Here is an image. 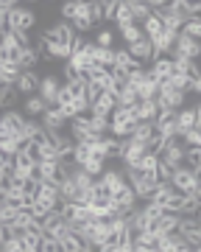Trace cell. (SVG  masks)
<instances>
[{"mask_svg": "<svg viewBox=\"0 0 201 252\" xmlns=\"http://www.w3.org/2000/svg\"><path fill=\"white\" fill-rule=\"evenodd\" d=\"M176 137H182L187 129H201V109L199 104H193V107H179L176 109Z\"/></svg>", "mask_w": 201, "mask_h": 252, "instance_id": "6da1fadb", "label": "cell"}, {"mask_svg": "<svg viewBox=\"0 0 201 252\" xmlns=\"http://www.w3.org/2000/svg\"><path fill=\"white\" fill-rule=\"evenodd\" d=\"M168 182H171L176 190L184 193V190H190L193 185H201V171H193V168H187L182 162V165H176L174 171H171V180Z\"/></svg>", "mask_w": 201, "mask_h": 252, "instance_id": "7a4b0ae2", "label": "cell"}, {"mask_svg": "<svg viewBox=\"0 0 201 252\" xmlns=\"http://www.w3.org/2000/svg\"><path fill=\"white\" fill-rule=\"evenodd\" d=\"M146 143H140L134 137H126L123 143V152H120V160H123V168H140V162L146 157Z\"/></svg>", "mask_w": 201, "mask_h": 252, "instance_id": "3957f363", "label": "cell"}, {"mask_svg": "<svg viewBox=\"0 0 201 252\" xmlns=\"http://www.w3.org/2000/svg\"><path fill=\"white\" fill-rule=\"evenodd\" d=\"M39 230H42V235H50V238H62L64 233H70V221H64L62 213H56V210H50L48 216L39 219Z\"/></svg>", "mask_w": 201, "mask_h": 252, "instance_id": "277c9868", "label": "cell"}, {"mask_svg": "<svg viewBox=\"0 0 201 252\" xmlns=\"http://www.w3.org/2000/svg\"><path fill=\"white\" fill-rule=\"evenodd\" d=\"M34 26H37V14L31 9H23V6L9 9V28L11 31H34Z\"/></svg>", "mask_w": 201, "mask_h": 252, "instance_id": "5b68a950", "label": "cell"}, {"mask_svg": "<svg viewBox=\"0 0 201 252\" xmlns=\"http://www.w3.org/2000/svg\"><path fill=\"white\" fill-rule=\"evenodd\" d=\"M59 87H62V81H59V76H53V73H48V76H42V79H39L37 95H39L42 101H45L48 107H53V104H56V93H59Z\"/></svg>", "mask_w": 201, "mask_h": 252, "instance_id": "8992f818", "label": "cell"}, {"mask_svg": "<svg viewBox=\"0 0 201 252\" xmlns=\"http://www.w3.org/2000/svg\"><path fill=\"white\" fill-rule=\"evenodd\" d=\"M184 95H187V93H179V90H174V87H168V84H159L156 104H159V107H168V109H179V107H184Z\"/></svg>", "mask_w": 201, "mask_h": 252, "instance_id": "52a82bcc", "label": "cell"}, {"mask_svg": "<svg viewBox=\"0 0 201 252\" xmlns=\"http://www.w3.org/2000/svg\"><path fill=\"white\" fill-rule=\"evenodd\" d=\"M37 177L42 182H62V162L59 160H37Z\"/></svg>", "mask_w": 201, "mask_h": 252, "instance_id": "ba28073f", "label": "cell"}, {"mask_svg": "<svg viewBox=\"0 0 201 252\" xmlns=\"http://www.w3.org/2000/svg\"><path fill=\"white\" fill-rule=\"evenodd\" d=\"M39 124L45 126L48 132H62L67 126V118L59 112V107H45V112L39 115Z\"/></svg>", "mask_w": 201, "mask_h": 252, "instance_id": "9c48e42d", "label": "cell"}, {"mask_svg": "<svg viewBox=\"0 0 201 252\" xmlns=\"http://www.w3.org/2000/svg\"><path fill=\"white\" fill-rule=\"evenodd\" d=\"M39 79H42V76L31 67V70L20 73V79L14 81V87H17L20 95H34V93H37V87H39Z\"/></svg>", "mask_w": 201, "mask_h": 252, "instance_id": "30bf717a", "label": "cell"}, {"mask_svg": "<svg viewBox=\"0 0 201 252\" xmlns=\"http://www.w3.org/2000/svg\"><path fill=\"white\" fill-rule=\"evenodd\" d=\"M126 51L134 56L140 64H148V62H151V56H154V45H151V39H148V36H140L137 42L126 45Z\"/></svg>", "mask_w": 201, "mask_h": 252, "instance_id": "8fae6325", "label": "cell"}, {"mask_svg": "<svg viewBox=\"0 0 201 252\" xmlns=\"http://www.w3.org/2000/svg\"><path fill=\"white\" fill-rule=\"evenodd\" d=\"M100 185H103V190H106V193H115V190H120L123 188V185H126V177H123V171H115V168H103V171H100Z\"/></svg>", "mask_w": 201, "mask_h": 252, "instance_id": "7c38bea8", "label": "cell"}, {"mask_svg": "<svg viewBox=\"0 0 201 252\" xmlns=\"http://www.w3.org/2000/svg\"><path fill=\"white\" fill-rule=\"evenodd\" d=\"M14 174L28 180V177H37V160H31L25 152H17L14 154Z\"/></svg>", "mask_w": 201, "mask_h": 252, "instance_id": "4fadbf2b", "label": "cell"}, {"mask_svg": "<svg viewBox=\"0 0 201 252\" xmlns=\"http://www.w3.org/2000/svg\"><path fill=\"white\" fill-rule=\"evenodd\" d=\"M199 39H190V36H184L179 34L176 36V42H174V54L179 56H190V59H199Z\"/></svg>", "mask_w": 201, "mask_h": 252, "instance_id": "5bb4252c", "label": "cell"}, {"mask_svg": "<svg viewBox=\"0 0 201 252\" xmlns=\"http://www.w3.org/2000/svg\"><path fill=\"white\" fill-rule=\"evenodd\" d=\"M134 112H137V121H154L156 112H159V104H156V98H143L137 101Z\"/></svg>", "mask_w": 201, "mask_h": 252, "instance_id": "9a60e30c", "label": "cell"}, {"mask_svg": "<svg viewBox=\"0 0 201 252\" xmlns=\"http://www.w3.org/2000/svg\"><path fill=\"white\" fill-rule=\"evenodd\" d=\"M45 101L39 98L37 93L34 95H25V101H23V112H25V118H39L42 112H45Z\"/></svg>", "mask_w": 201, "mask_h": 252, "instance_id": "2e32d148", "label": "cell"}, {"mask_svg": "<svg viewBox=\"0 0 201 252\" xmlns=\"http://www.w3.org/2000/svg\"><path fill=\"white\" fill-rule=\"evenodd\" d=\"M0 118H3V121L14 129V132H20V129L25 126V121H28L25 112H17V107H14V109H0Z\"/></svg>", "mask_w": 201, "mask_h": 252, "instance_id": "e0dca14e", "label": "cell"}, {"mask_svg": "<svg viewBox=\"0 0 201 252\" xmlns=\"http://www.w3.org/2000/svg\"><path fill=\"white\" fill-rule=\"evenodd\" d=\"M137 59H134V56L128 54L126 48H115V64H112V67H123V70H134V67H137Z\"/></svg>", "mask_w": 201, "mask_h": 252, "instance_id": "ac0fdd59", "label": "cell"}, {"mask_svg": "<svg viewBox=\"0 0 201 252\" xmlns=\"http://www.w3.org/2000/svg\"><path fill=\"white\" fill-rule=\"evenodd\" d=\"M112 23L118 28L128 26V23H134V14H131V6H128L126 0H120L118 3V9H115V17H112Z\"/></svg>", "mask_w": 201, "mask_h": 252, "instance_id": "d6986e66", "label": "cell"}, {"mask_svg": "<svg viewBox=\"0 0 201 252\" xmlns=\"http://www.w3.org/2000/svg\"><path fill=\"white\" fill-rule=\"evenodd\" d=\"M20 104V93L14 84H6L3 93H0V109H14Z\"/></svg>", "mask_w": 201, "mask_h": 252, "instance_id": "ffe728a7", "label": "cell"}, {"mask_svg": "<svg viewBox=\"0 0 201 252\" xmlns=\"http://www.w3.org/2000/svg\"><path fill=\"white\" fill-rule=\"evenodd\" d=\"M140 28H143V36L154 39V36L159 34V31H162V20H159V17L154 14V11H151V14H148V17L143 20V23H140Z\"/></svg>", "mask_w": 201, "mask_h": 252, "instance_id": "44dd1931", "label": "cell"}, {"mask_svg": "<svg viewBox=\"0 0 201 252\" xmlns=\"http://www.w3.org/2000/svg\"><path fill=\"white\" fill-rule=\"evenodd\" d=\"M67 64H70V67H75L78 73H87L92 67V59L84 54V51H73V54L67 56Z\"/></svg>", "mask_w": 201, "mask_h": 252, "instance_id": "7402d4cb", "label": "cell"}, {"mask_svg": "<svg viewBox=\"0 0 201 252\" xmlns=\"http://www.w3.org/2000/svg\"><path fill=\"white\" fill-rule=\"evenodd\" d=\"M20 238H23L25 252H39V244H42V233H39V230H23Z\"/></svg>", "mask_w": 201, "mask_h": 252, "instance_id": "603a6c76", "label": "cell"}, {"mask_svg": "<svg viewBox=\"0 0 201 252\" xmlns=\"http://www.w3.org/2000/svg\"><path fill=\"white\" fill-rule=\"evenodd\" d=\"M156 93H159V81L151 79V73H148L146 81L137 87V95H140V101H143V98H156Z\"/></svg>", "mask_w": 201, "mask_h": 252, "instance_id": "cb8c5ba5", "label": "cell"}, {"mask_svg": "<svg viewBox=\"0 0 201 252\" xmlns=\"http://www.w3.org/2000/svg\"><path fill=\"white\" fill-rule=\"evenodd\" d=\"M78 168H81V171H87L90 177H100V171L106 168V160H100V157H92V154H90V157L78 165Z\"/></svg>", "mask_w": 201, "mask_h": 252, "instance_id": "d4e9b609", "label": "cell"}, {"mask_svg": "<svg viewBox=\"0 0 201 252\" xmlns=\"http://www.w3.org/2000/svg\"><path fill=\"white\" fill-rule=\"evenodd\" d=\"M53 31H56V39L59 42H64V45H70L73 42V36H75V28L67 23V20H62V23H56L53 26Z\"/></svg>", "mask_w": 201, "mask_h": 252, "instance_id": "484cf974", "label": "cell"}, {"mask_svg": "<svg viewBox=\"0 0 201 252\" xmlns=\"http://www.w3.org/2000/svg\"><path fill=\"white\" fill-rule=\"evenodd\" d=\"M20 54H23L20 45H3L0 48V62L3 64H17L20 67Z\"/></svg>", "mask_w": 201, "mask_h": 252, "instance_id": "4316f807", "label": "cell"}, {"mask_svg": "<svg viewBox=\"0 0 201 252\" xmlns=\"http://www.w3.org/2000/svg\"><path fill=\"white\" fill-rule=\"evenodd\" d=\"M184 165L193 171H201V149L199 146H184Z\"/></svg>", "mask_w": 201, "mask_h": 252, "instance_id": "83f0119b", "label": "cell"}, {"mask_svg": "<svg viewBox=\"0 0 201 252\" xmlns=\"http://www.w3.org/2000/svg\"><path fill=\"white\" fill-rule=\"evenodd\" d=\"M179 34L190 36V39H199V36H201V20H199V14H193V17L184 20V26H182Z\"/></svg>", "mask_w": 201, "mask_h": 252, "instance_id": "f1b7e54d", "label": "cell"}, {"mask_svg": "<svg viewBox=\"0 0 201 252\" xmlns=\"http://www.w3.org/2000/svg\"><path fill=\"white\" fill-rule=\"evenodd\" d=\"M126 3L131 6V14H134V23H137V26L148 17V14H151V6L143 3V0H126Z\"/></svg>", "mask_w": 201, "mask_h": 252, "instance_id": "f546056e", "label": "cell"}, {"mask_svg": "<svg viewBox=\"0 0 201 252\" xmlns=\"http://www.w3.org/2000/svg\"><path fill=\"white\" fill-rule=\"evenodd\" d=\"M118 31H120V36H123V42H126V45H131V42H137L140 36H143V28H140L137 23H128V26L118 28Z\"/></svg>", "mask_w": 201, "mask_h": 252, "instance_id": "4dcf8cb0", "label": "cell"}, {"mask_svg": "<svg viewBox=\"0 0 201 252\" xmlns=\"http://www.w3.org/2000/svg\"><path fill=\"white\" fill-rule=\"evenodd\" d=\"M137 101H140L137 90H134V87H128V84H123V90L118 93V104H120V107H134Z\"/></svg>", "mask_w": 201, "mask_h": 252, "instance_id": "1f68e13d", "label": "cell"}, {"mask_svg": "<svg viewBox=\"0 0 201 252\" xmlns=\"http://www.w3.org/2000/svg\"><path fill=\"white\" fill-rule=\"evenodd\" d=\"M75 193H78V185L73 182V177H64V180L59 182V196L67 199V202H73Z\"/></svg>", "mask_w": 201, "mask_h": 252, "instance_id": "d6a6232c", "label": "cell"}, {"mask_svg": "<svg viewBox=\"0 0 201 252\" xmlns=\"http://www.w3.org/2000/svg\"><path fill=\"white\" fill-rule=\"evenodd\" d=\"M20 67L17 64H3L0 62V81H3V84H14V81L20 79Z\"/></svg>", "mask_w": 201, "mask_h": 252, "instance_id": "836d02e7", "label": "cell"}, {"mask_svg": "<svg viewBox=\"0 0 201 252\" xmlns=\"http://www.w3.org/2000/svg\"><path fill=\"white\" fill-rule=\"evenodd\" d=\"M0 252H25V247H23V238H20V233H9V238L0 244Z\"/></svg>", "mask_w": 201, "mask_h": 252, "instance_id": "e575fe53", "label": "cell"}, {"mask_svg": "<svg viewBox=\"0 0 201 252\" xmlns=\"http://www.w3.org/2000/svg\"><path fill=\"white\" fill-rule=\"evenodd\" d=\"M187 81H190V79H187L184 73H171L165 84H168V87H174V90H179V93H187Z\"/></svg>", "mask_w": 201, "mask_h": 252, "instance_id": "d590c367", "label": "cell"}, {"mask_svg": "<svg viewBox=\"0 0 201 252\" xmlns=\"http://www.w3.org/2000/svg\"><path fill=\"white\" fill-rule=\"evenodd\" d=\"M59 14H62V20H75L78 17V0H64L62 3V9H59Z\"/></svg>", "mask_w": 201, "mask_h": 252, "instance_id": "8d00e7d4", "label": "cell"}, {"mask_svg": "<svg viewBox=\"0 0 201 252\" xmlns=\"http://www.w3.org/2000/svg\"><path fill=\"white\" fill-rule=\"evenodd\" d=\"M90 20L95 26L103 23V0H90Z\"/></svg>", "mask_w": 201, "mask_h": 252, "instance_id": "74e56055", "label": "cell"}, {"mask_svg": "<svg viewBox=\"0 0 201 252\" xmlns=\"http://www.w3.org/2000/svg\"><path fill=\"white\" fill-rule=\"evenodd\" d=\"M70 26L75 28V34H87V31L95 28V23H92L90 17H78V20H70Z\"/></svg>", "mask_w": 201, "mask_h": 252, "instance_id": "f35d334b", "label": "cell"}, {"mask_svg": "<svg viewBox=\"0 0 201 252\" xmlns=\"http://www.w3.org/2000/svg\"><path fill=\"white\" fill-rule=\"evenodd\" d=\"M115 42V34L106 31V28H98V34H95V45H103V48H112Z\"/></svg>", "mask_w": 201, "mask_h": 252, "instance_id": "ab89813d", "label": "cell"}, {"mask_svg": "<svg viewBox=\"0 0 201 252\" xmlns=\"http://www.w3.org/2000/svg\"><path fill=\"white\" fill-rule=\"evenodd\" d=\"M39 160H59V152H56V146L50 140L39 146Z\"/></svg>", "mask_w": 201, "mask_h": 252, "instance_id": "60d3db41", "label": "cell"}, {"mask_svg": "<svg viewBox=\"0 0 201 252\" xmlns=\"http://www.w3.org/2000/svg\"><path fill=\"white\" fill-rule=\"evenodd\" d=\"M179 140H182L184 146H199L201 143V129H187Z\"/></svg>", "mask_w": 201, "mask_h": 252, "instance_id": "b9f144b4", "label": "cell"}, {"mask_svg": "<svg viewBox=\"0 0 201 252\" xmlns=\"http://www.w3.org/2000/svg\"><path fill=\"white\" fill-rule=\"evenodd\" d=\"M171 171H174V168H171V165H168V162H156V171H154V177H156V182H168L171 180Z\"/></svg>", "mask_w": 201, "mask_h": 252, "instance_id": "7bdbcfd3", "label": "cell"}, {"mask_svg": "<svg viewBox=\"0 0 201 252\" xmlns=\"http://www.w3.org/2000/svg\"><path fill=\"white\" fill-rule=\"evenodd\" d=\"M75 210H78V205H75V202H67V199H64V205H62V210H59V213H62L64 221H75Z\"/></svg>", "mask_w": 201, "mask_h": 252, "instance_id": "ee69618b", "label": "cell"}, {"mask_svg": "<svg viewBox=\"0 0 201 252\" xmlns=\"http://www.w3.org/2000/svg\"><path fill=\"white\" fill-rule=\"evenodd\" d=\"M70 101H73V93L67 90V84H62L59 93H56V104L53 107H64V104H70Z\"/></svg>", "mask_w": 201, "mask_h": 252, "instance_id": "f6af8a7d", "label": "cell"}, {"mask_svg": "<svg viewBox=\"0 0 201 252\" xmlns=\"http://www.w3.org/2000/svg\"><path fill=\"white\" fill-rule=\"evenodd\" d=\"M0 152H3V154H17L20 152L14 135H11V137H0Z\"/></svg>", "mask_w": 201, "mask_h": 252, "instance_id": "bcb514c9", "label": "cell"}, {"mask_svg": "<svg viewBox=\"0 0 201 252\" xmlns=\"http://www.w3.org/2000/svg\"><path fill=\"white\" fill-rule=\"evenodd\" d=\"M87 157H90V146H87V143H75V157H73L75 165H81Z\"/></svg>", "mask_w": 201, "mask_h": 252, "instance_id": "7dc6e473", "label": "cell"}, {"mask_svg": "<svg viewBox=\"0 0 201 252\" xmlns=\"http://www.w3.org/2000/svg\"><path fill=\"white\" fill-rule=\"evenodd\" d=\"M64 79H67V81H81V79H84V73H78L75 67H70V64L64 62Z\"/></svg>", "mask_w": 201, "mask_h": 252, "instance_id": "c3c4849f", "label": "cell"}, {"mask_svg": "<svg viewBox=\"0 0 201 252\" xmlns=\"http://www.w3.org/2000/svg\"><path fill=\"white\" fill-rule=\"evenodd\" d=\"M187 93L199 95V93H201V79H190V81H187Z\"/></svg>", "mask_w": 201, "mask_h": 252, "instance_id": "681fc988", "label": "cell"}, {"mask_svg": "<svg viewBox=\"0 0 201 252\" xmlns=\"http://www.w3.org/2000/svg\"><path fill=\"white\" fill-rule=\"evenodd\" d=\"M11 135H14V129H11V126L0 118V137H11Z\"/></svg>", "mask_w": 201, "mask_h": 252, "instance_id": "f907efd6", "label": "cell"}, {"mask_svg": "<svg viewBox=\"0 0 201 252\" xmlns=\"http://www.w3.org/2000/svg\"><path fill=\"white\" fill-rule=\"evenodd\" d=\"M187 79H201V73H199V62H193L190 67H187Z\"/></svg>", "mask_w": 201, "mask_h": 252, "instance_id": "816d5d0a", "label": "cell"}, {"mask_svg": "<svg viewBox=\"0 0 201 252\" xmlns=\"http://www.w3.org/2000/svg\"><path fill=\"white\" fill-rule=\"evenodd\" d=\"M0 28H9V9H0Z\"/></svg>", "mask_w": 201, "mask_h": 252, "instance_id": "f5cc1de1", "label": "cell"}, {"mask_svg": "<svg viewBox=\"0 0 201 252\" xmlns=\"http://www.w3.org/2000/svg\"><path fill=\"white\" fill-rule=\"evenodd\" d=\"M20 0H0V9H14Z\"/></svg>", "mask_w": 201, "mask_h": 252, "instance_id": "db71d44e", "label": "cell"}, {"mask_svg": "<svg viewBox=\"0 0 201 252\" xmlns=\"http://www.w3.org/2000/svg\"><path fill=\"white\" fill-rule=\"evenodd\" d=\"M3 42H6V28H0V48H3Z\"/></svg>", "mask_w": 201, "mask_h": 252, "instance_id": "11a10c76", "label": "cell"}, {"mask_svg": "<svg viewBox=\"0 0 201 252\" xmlns=\"http://www.w3.org/2000/svg\"><path fill=\"white\" fill-rule=\"evenodd\" d=\"M3 87H6V84H3V81H0V93H3Z\"/></svg>", "mask_w": 201, "mask_h": 252, "instance_id": "9f6ffc18", "label": "cell"}, {"mask_svg": "<svg viewBox=\"0 0 201 252\" xmlns=\"http://www.w3.org/2000/svg\"><path fill=\"white\" fill-rule=\"evenodd\" d=\"M0 160H3V152H0Z\"/></svg>", "mask_w": 201, "mask_h": 252, "instance_id": "6f0895ef", "label": "cell"}]
</instances>
